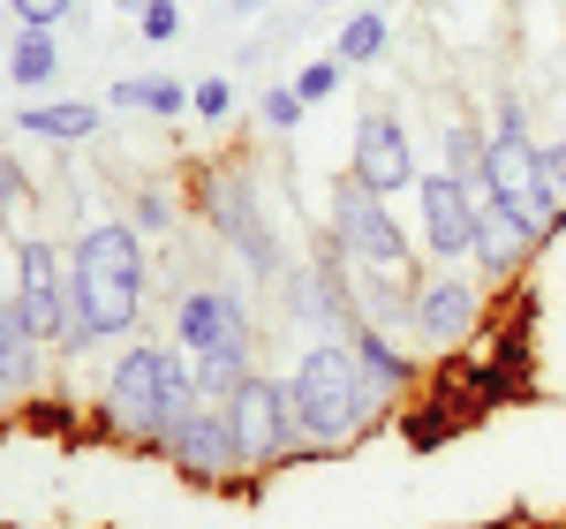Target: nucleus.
Here are the masks:
<instances>
[{"label": "nucleus", "instance_id": "f03ea898", "mask_svg": "<svg viewBox=\"0 0 566 529\" xmlns=\"http://www.w3.org/2000/svg\"><path fill=\"white\" fill-rule=\"evenodd\" d=\"M197 401V371L181 349H159V341H136V349L114 355L106 371V432L114 439H136V446H159L175 432V416Z\"/></svg>", "mask_w": 566, "mask_h": 529}, {"label": "nucleus", "instance_id": "6e6552de", "mask_svg": "<svg viewBox=\"0 0 566 529\" xmlns=\"http://www.w3.org/2000/svg\"><path fill=\"white\" fill-rule=\"evenodd\" d=\"M159 454L175 461L181 477H197V485H219L227 469H242V461H234V432H227V401H205V394H197L175 416V432L159 439Z\"/></svg>", "mask_w": 566, "mask_h": 529}, {"label": "nucleus", "instance_id": "dca6fc26", "mask_svg": "<svg viewBox=\"0 0 566 529\" xmlns=\"http://www.w3.org/2000/svg\"><path fill=\"white\" fill-rule=\"evenodd\" d=\"M386 45H392L386 8H355L348 23H340V39H333V61H340V69H370Z\"/></svg>", "mask_w": 566, "mask_h": 529}, {"label": "nucleus", "instance_id": "9d476101", "mask_svg": "<svg viewBox=\"0 0 566 529\" xmlns=\"http://www.w3.org/2000/svg\"><path fill=\"white\" fill-rule=\"evenodd\" d=\"M408 325H416V341H423V349H461V341H469V333L483 325V295H476V280H461V272L416 280Z\"/></svg>", "mask_w": 566, "mask_h": 529}, {"label": "nucleus", "instance_id": "9b49d317", "mask_svg": "<svg viewBox=\"0 0 566 529\" xmlns=\"http://www.w3.org/2000/svg\"><path fill=\"white\" fill-rule=\"evenodd\" d=\"M416 197H423V242L438 250V264L476 258V212H483L476 189H461V181L438 167V175L416 181Z\"/></svg>", "mask_w": 566, "mask_h": 529}, {"label": "nucleus", "instance_id": "bb28decb", "mask_svg": "<svg viewBox=\"0 0 566 529\" xmlns=\"http://www.w3.org/2000/svg\"><path fill=\"white\" fill-rule=\"evenodd\" d=\"M536 167H544V189L566 205V136L559 144H536Z\"/></svg>", "mask_w": 566, "mask_h": 529}, {"label": "nucleus", "instance_id": "f257e3e1", "mask_svg": "<svg viewBox=\"0 0 566 529\" xmlns=\"http://www.w3.org/2000/svg\"><path fill=\"white\" fill-rule=\"evenodd\" d=\"M69 333L61 349H84V341H129L136 318H144V242L136 227L98 220L69 258Z\"/></svg>", "mask_w": 566, "mask_h": 529}, {"label": "nucleus", "instance_id": "aec40b11", "mask_svg": "<svg viewBox=\"0 0 566 529\" xmlns=\"http://www.w3.org/2000/svg\"><path fill=\"white\" fill-rule=\"evenodd\" d=\"M114 106H144V114L175 122L181 106H189V91H181L175 76H129V84H114Z\"/></svg>", "mask_w": 566, "mask_h": 529}, {"label": "nucleus", "instance_id": "f8f14e48", "mask_svg": "<svg viewBox=\"0 0 566 529\" xmlns=\"http://www.w3.org/2000/svg\"><path fill=\"white\" fill-rule=\"evenodd\" d=\"M363 189H378V197H392V189H408L416 175V152H408V129H400V114L392 106H370L363 122H355V167H348Z\"/></svg>", "mask_w": 566, "mask_h": 529}, {"label": "nucleus", "instance_id": "f3484780", "mask_svg": "<svg viewBox=\"0 0 566 529\" xmlns=\"http://www.w3.org/2000/svg\"><path fill=\"white\" fill-rule=\"evenodd\" d=\"M23 129H31V136H61V144H76V136H98V106H91V98H53V106H23Z\"/></svg>", "mask_w": 566, "mask_h": 529}, {"label": "nucleus", "instance_id": "a878e982", "mask_svg": "<svg viewBox=\"0 0 566 529\" xmlns=\"http://www.w3.org/2000/svg\"><path fill=\"white\" fill-rule=\"evenodd\" d=\"M23 205H31V181L15 175V159H0V220H15Z\"/></svg>", "mask_w": 566, "mask_h": 529}, {"label": "nucleus", "instance_id": "6ab92c4d", "mask_svg": "<svg viewBox=\"0 0 566 529\" xmlns=\"http://www.w3.org/2000/svg\"><path fill=\"white\" fill-rule=\"evenodd\" d=\"M53 69H61L53 31H15V45H8V84H53Z\"/></svg>", "mask_w": 566, "mask_h": 529}, {"label": "nucleus", "instance_id": "2eb2a0df", "mask_svg": "<svg viewBox=\"0 0 566 529\" xmlns=\"http://www.w3.org/2000/svg\"><path fill=\"white\" fill-rule=\"evenodd\" d=\"M39 386V333L23 325V310L0 303V401Z\"/></svg>", "mask_w": 566, "mask_h": 529}, {"label": "nucleus", "instance_id": "7ed1b4c3", "mask_svg": "<svg viewBox=\"0 0 566 529\" xmlns=\"http://www.w3.org/2000/svg\"><path fill=\"white\" fill-rule=\"evenodd\" d=\"M287 408H295V439L303 446H340L348 432L370 424L378 394H370L348 341H317V349H303L295 378H287Z\"/></svg>", "mask_w": 566, "mask_h": 529}, {"label": "nucleus", "instance_id": "20e7f679", "mask_svg": "<svg viewBox=\"0 0 566 529\" xmlns=\"http://www.w3.org/2000/svg\"><path fill=\"white\" fill-rule=\"evenodd\" d=\"M175 349L197 371L205 401H234V386L250 378V310L234 288H189L175 303Z\"/></svg>", "mask_w": 566, "mask_h": 529}, {"label": "nucleus", "instance_id": "1a4fd4ad", "mask_svg": "<svg viewBox=\"0 0 566 529\" xmlns=\"http://www.w3.org/2000/svg\"><path fill=\"white\" fill-rule=\"evenodd\" d=\"M15 310L39 341H61L69 333V258L53 242H15Z\"/></svg>", "mask_w": 566, "mask_h": 529}, {"label": "nucleus", "instance_id": "4468645a", "mask_svg": "<svg viewBox=\"0 0 566 529\" xmlns=\"http://www.w3.org/2000/svg\"><path fill=\"white\" fill-rule=\"evenodd\" d=\"M348 349H355V363H363V378H370V394H378V401H386V394H408V386H416V363L392 349L386 325H370V318H363V325L348 333Z\"/></svg>", "mask_w": 566, "mask_h": 529}, {"label": "nucleus", "instance_id": "423d86ee", "mask_svg": "<svg viewBox=\"0 0 566 529\" xmlns=\"http://www.w3.org/2000/svg\"><path fill=\"white\" fill-rule=\"evenodd\" d=\"M205 220L227 235V250L250 264L258 280L280 272V235H272V220H264L258 175H250V167H219V175H205Z\"/></svg>", "mask_w": 566, "mask_h": 529}, {"label": "nucleus", "instance_id": "39448f33", "mask_svg": "<svg viewBox=\"0 0 566 529\" xmlns=\"http://www.w3.org/2000/svg\"><path fill=\"white\" fill-rule=\"evenodd\" d=\"M483 181H491V205L522 220L528 242H552L566 220V205L544 189V167H536V144H528V114L522 91H499V129H491V159H483Z\"/></svg>", "mask_w": 566, "mask_h": 529}, {"label": "nucleus", "instance_id": "a211bd4d", "mask_svg": "<svg viewBox=\"0 0 566 529\" xmlns=\"http://www.w3.org/2000/svg\"><path fill=\"white\" fill-rule=\"evenodd\" d=\"M483 159H491V136H483L476 122H453V129H446V175L461 181V189H476V197H491Z\"/></svg>", "mask_w": 566, "mask_h": 529}, {"label": "nucleus", "instance_id": "0eeeda50", "mask_svg": "<svg viewBox=\"0 0 566 529\" xmlns=\"http://www.w3.org/2000/svg\"><path fill=\"white\" fill-rule=\"evenodd\" d=\"M227 432H234V461L242 469H272V461H287L295 454V408H287V386H272V378H242L234 401H227Z\"/></svg>", "mask_w": 566, "mask_h": 529}, {"label": "nucleus", "instance_id": "393cba45", "mask_svg": "<svg viewBox=\"0 0 566 529\" xmlns=\"http://www.w3.org/2000/svg\"><path fill=\"white\" fill-rule=\"evenodd\" d=\"M189 98H197V114H205V122H227V106H234V84H227V76H205V84L189 91Z\"/></svg>", "mask_w": 566, "mask_h": 529}, {"label": "nucleus", "instance_id": "412c9836", "mask_svg": "<svg viewBox=\"0 0 566 529\" xmlns=\"http://www.w3.org/2000/svg\"><path fill=\"white\" fill-rule=\"evenodd\" d=\"M258 114H264V129H280V136L303 129V98H295V84H272V91L258 98Z\"/></svg>", "mask_w": 566, "mask_h": 529}, {"label": "nucleus", "instance_id": "5701e85b", "mask_svg": "<svg viewBox=\"0 0 566 529\" xmlns=\"http://www.w3.org/2000/svg\"><path fill=\"white\" fill-rule=\"evenodd\" d=\"M136 31H144L151 45H167L181 31V8H175V0H144V8H136Z\"/></svg>", "mask_w": 566, "mask_h": 529}, {"label": "nucleus", "instance_id": "4be33fe9", "mask_svg": "<svg viewBox=\"0 0 566 529\" xmlns=\"http://www.w3.org/2000/svg\"><path fill=\"white\" fill-rule=\"evenodd\" d=\"M333 91H340V61H333V53H325V61H310L303 76H295V98H303V106L333 98Z\"/></svg>", "mask_w": 566, "mask_h": 529}, {"label": "nucleus", "instance_id": "b1692460", "mask_svg": "<svg viewBox=\"0 0 566 529\" xmlns=\"http://www.w3.org/2000/svg\"><path fill=\"white\" fill-rule=\"evenodd\" d=\"M76 15V0H15V23L23 31H53V23H69Z\"/></svg>", "mask_w": 566, "mask_h": 529}, {"label": "nucleus", "instance_id": "c85d7f7f", "mask_svg": "<svg viewBox=\"0 0 566 529\" xmlns=\"http://www.w3.org/2000/svg\"><path fill=\"white\" fill-rule=\"evenodd\" d=\"M227 8H234V15H258V8H264V0H227Z\"/></svg>", "mask_w": 566, "mask_h": 529}, {"label": "nucleus", "instance_id": "c756f323", "mask_svg": "<svg viewBox=\"0 0 566 529\" xmlns=\"http://www.w3.org/2000/svg\"><path fill=\"white\" fill-rule=\"evenodd\" d=\"M317 8H333V0H317Z\"/></svg>", "mask_w": 566, "mask_h": 529}, {"label": "nucleus", "instance_id": "cd10ccee", "mask_svg": "<svg viewBox=\"0 0 566 529\" xmlns=\"http://www.w3.org/2000/svg\"><path fill=\"white\" fill-rule=\"evenodd\" d=\"M167 220H175V205H167L159 189H151V197H136V227H167Z\"/></svg>", "mask_w": 566, "mask_h": 529}, {"label": "nucleus", "instance_id": "ddd939ff", "mask_svg": "<svg viewBox=\"0 0 566 529\" xmlns=\"http://www.w3.org/2000/svg\"><path fill=\"white\" fill-rule=\"evenodd\" d=\"M528 250H536V242L522 235V220L499 212V205L483 197V212H476V264H483V280H514V272L528 264Z\"/></svg>", "mask_w": 566, "mask_h": 529}]
</instances>
